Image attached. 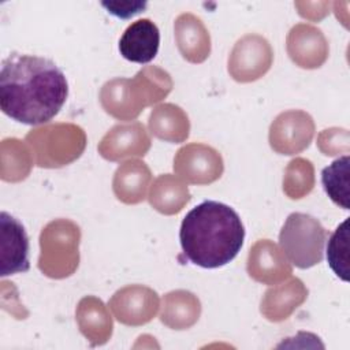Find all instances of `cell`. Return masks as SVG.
<instances>
[{
	"label": "cell",
	"mask_w": 350,
	"mask_h": 350,
	"mask_svg": "<svg viewBox=\"0 0 350 350\" xmlns=\"http://www.w3.org/2000/svg\"><path fill=\"white\" fill-rule=\"evenodd\" d=\"M68 96L64 72L46 57L12 52L1 63L0 108L23 124L52 120Z\"/></svg>",
	"instance_id": "cell-1"
},
{
	"label": "cell",
	"mask_w": 350,
	"mask_h": 350,
	"mask_svg": "<svg viewBox=\"0 0 350 350\" xmlns=\"http://www.w3.org/2000/svg\"><path fill=\"white\" fill-rule=\"evenodd\" d=\"M179 241L190 262L208 269L220 268L241 252L245 227L230 205L205 200L183 217Z\"/></svg>",
	"instance_id": "cell-2"
},
{
	"label": "cell",
	"mask_w": 350,
	"mask_h": 350,
	"mask_svg": "<svg viewBox=\"0 0 350 350\" xmlns=\"http://www.w3.org/2000/svg\"><path fill=\"white\" fill-rule=\"evenodd\" d=\"M325 230L312 216L291 213L282 227L279 243L298 268H309L323 260Z\"/></svg>",
	"instance_id": "cell-3"
},
{
	"label": "cell",
	"mask_w": 350,
	"mask_h": 350,
	"mask_svg": "<svg viewBox=\"0 0 350 350\" xmlns=\"http://www.w3.org/2000/svg\"><path fill=\"white\" fill-rule=\"evenodd\" d=\"M1 228V268L0 275L27 272L29 261V238L22 223L7 212L0 215Z\"/></svg>",
	"instance_id": "cell-4"
},
{
	"label": "cell",
	"mask_w": 350,
	"mask_h": 350,
	"mask_svg": "<svg viewBox=\"0 0 350 350\" xmlns=\"http://www.w3.org/2000/svg\"><path fill=\"white\" fill-rule=\"evenodd\" d=\"M160 46L159 27L148 18L138 19L127 26L119 40L120 55L133 63L152 62Z\"/></svg>",
	"instance_id": "cell-5"
},
{
	"label": "cell",
	"mask_w": 350,
	"mask_h": 350,
	"mask_svg": "<svg viewBox=\"0 0 350 350\" xmlns=\"http://www.w3.org/2000/svg\"><path fill=\"white\" fill-rule=\"evenodd\" d=\"M350 157L345 154L321 171V183L328 197L343 209H350L349 171Z\"/></svg>",
	"instance_id": "cell-6"
},
{
	"label": "cell",
	"mask_w": 350,
	"mask_h": 350,
	"mask_svg": "<svg viewBox=\"0 0 350 350\" xmlns=\"http://www.w3.org/2000/svg\"><path fill=\"white\" fill-rule=\"evenodd\" d=\"M327 261L339 279L349 282V217L331 234L327 243Z\"/></svg>",
	"instance_id": "cell-7"
},
{
	"label": "cell",
	"mask_w": 350,
	"mask_h": 350,
	"mask_svg": "<svg viewBox=\"0 0 350 350\" xmlns=\"http://www.w3.org/2000/svg\"><path fill=\"white\" fill-rule=\"evenodd\" d=\"M101 5L108 11V14L122 19H129L145 10L146 1H103Z\"/></svg>",
	"instance_id": "cell-8"
}]
</instances>
